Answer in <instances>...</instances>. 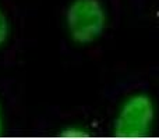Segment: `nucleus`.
Masks as SVG:
<instances>
[{"label": "nucleus", "mask_w": 159, "mask_h": 139, "mask_svg": "<svg viewBox=\"0 0 159 139\" xmlns=\"http://www.w3.org/2000/svg\"><path fill=\"white\" fill-rule=\"evenodd\" d=\"M154 121V106L148 96L137 95L126 102L115 123L120 138H138L148 134Z\"/></svg>", "instance_id": "f03ea898"}, {"label": "nucleus", "mask_w": 159, "mask_h": 139, "mask_svg": "<svg viewBox=\"0 0 159 139\" xmlns=\"http://www.w3.org/2000/svg\"><path fill=\"white\" fill-rule=\"evenodd\" d=\"M0 134H2V117H0Z\"/></svg>", "instance_id": "20e7f679"}, {"label": "nucleus", "mask_w": 159, "mask_h": 139, "mask_svg": "<svg viewBox=\"0 0 159 139\" xmlns=\"http://www.w3.org/2000/svg\"><path fill=\"white\" fill-rule=\"evenodd\" d=\"M71 38L78 43H91L106 24L105 11L99 0H74L66 13Z\"/></svg>", "instance_id": "f257e3e1"}, {"label": "nucleus", "mask_w": 159, "mask_h": 139, "mask_svg": "<svg viewBox=\"0 0 159 139\" xmlns=\"http://www.w3.org/2000/svg\"><path fill=\"white\" fill-rule=\"evenodd\" d=\"M8 35V24H7V18H6L4 13L0 8V45H3L7 39Z\"/></svg>", "instance_id": "7ed1b4c3"}]
</instances>
